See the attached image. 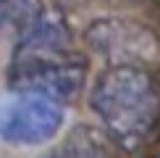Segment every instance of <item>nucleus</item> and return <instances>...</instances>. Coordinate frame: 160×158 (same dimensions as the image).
<instances>
[{"label":"nucleus","instance_id":"1","mask_svg":"<svg viewBox=\"0 0 160 158\" xmlns=\"http://www.w3.org/2000/svg\"><path fill=\"white\" fill-rule=\"evenodd\" d=\"M84 74V58L74 48L68 26L58 16L45 13L13 48L8 84L11 92H26L63 105L82 92Z\"/></svg>","mask_w":160,"mask_h":158},{"label":"nucleus","instance_id":"2","mask_svg":"<svg viewBox=\"0 0 160 158\" xmlns=\"http://www.w3.org/2000/svg\"><path fill=\"white\" fill-rule=\"evenodd\" d=\"M89 103L110 137L123 148H137L147 140L160 116L155 79L134 63H116L105 69L92 87Z\"/></svg>","mask_w":160,"mask_h":158},{"label":"nucleus","instance_id":"3","mask_svg":"<svg viewBox=\"0 0 160 158\" xmlns=\"http://www.w3.org/2000/svg\"><path fill=\"white\" fill-rule=\"evenodd\" d=\"M66 111L48 97L8 92L0 97V140L11 145H45L61 132Z\"/></svg>","mask_w":160,"mask_h":158},{"label":"nucleus","instance_id":"4","mask_svg":"<svg viewBox=\"0 0 160 158\" xmlns=\"http://www.w3.org/2000/svg\"><path fill=\"white\" fill-rule=\"evenodd\" d=\"M134 34H142L137 29V24H126V21H97L92 24V29L87 32V40L97 53L105 55H116V58H134L139 55V48H152L150 42H137Z\"/></svg>","mask_w":160,"mask_h":158},{"label":"nucleus","instance_id":"5","mask_svg":"<svg viewBox=\"0 0 160 158\" xmlns=\"http://www.w3.org/2000/svg\"><path fill=\"white\" fill-rule=\"evenodd\" d=\"M52 158H105V150L92 129H76V134L66 142V148L58 150V155Z\"/></svg>","mask_w":160,"mask_h":158},{"label":"nucleus","instance_id":"6","mask_svg":"<svg viewBox=\"0 0 160 158\" xmlns=\"http://www.w3.org/2000/svg\"><path fill=\"white\" fill-rule=\"evenodd\" d=\"M58 5H66V8H79V5H84L87 0H55Z\"/></svg>","mask_w":160,"mask_h":158}]
</instances>
